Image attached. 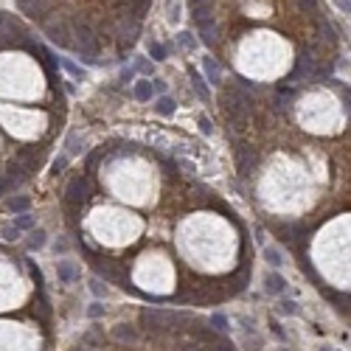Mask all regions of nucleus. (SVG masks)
<instances>
[{
    "mask_svg": "<svg viewBox=\"0 0 351 351\" xmlns=\"http://www.w3.org/2000/svg\"><path fill=\"white\" fill-rule=\"evenodd\" d=\"M31 225H34V216H31V214H20V216L15 219V228H17V230H29Z\"/></svg>",
    "mask_w": 351,
    "mask_h": 351,
    "instance_id": "nucleus-18",
    "label": "nucleus"
},
{
    "mask_svg": "<svg viewBox=\"0 0 351 351\" xmlns=\"http://www.w3.org/2000/svg\"><path fill=\"white\" fill-rule=\"evenodd\" d=\"M191 82H194V87H197V93H200V99H208V87H205V82L200 79V73L191 68Z\"/></svg>",
    "mask_w": 351,
    "mask_h": 351,
    "instance_id": "nucleus-16",
    "label": "nucleus"
},
{
    "mask_svg": "<svg viewBox=\"0 0 351 351\" xmlns=\"http://www.w3.org/2000/svg\"><path fill=\"white\" fill-rule=\"evenodd\" d=\"M202 43L233 79L301 87L331 79L343 43L326 0H188Z\"/></svg>",
    "mask_w": 351,
    "mask_h": 351,
    "instance_id": "nucleus-3",
    "label": "nucleus"
},
{
    "mask_svg": "<svg viewBox=\"0 0 351 351\" xmlns=\"http://www.w3.org/2000/svg\"><path fill=\"white\" fill-rule=\"evenodd\" d=\"M174 107H177V104H174V99H169V96H160L158 104H155V113H158V115H166V118H169V115L174 113Z\"/></svg>",
    "mask_w": 351,
    "mask_h": 351,
    "instance_id": "nucleus-9",
    "label": "nucleus"
},
{
    "mask_svg": "<svg viewBox=\"0 0 351 351\" xmlns=\"http://www.w3.org/2000/svg\"><path fill=\"white\" fill-rule=\"evenodd\" d=\"M239 186L317 295L351 326V87L323 79L216 96Z\"/></svg>",
    "mask_w": 351,
    "mask_h": 351,
    "instance_id": "nucleus-2",
    "label": "nucleus"
},
{
    "mask_svg": "<svg viewBox=\"0 0 351 351\" xmlns=\"http://www.w3.org/2000/svg\"><path fill=\"white\" fill-rule=\"evenodd\" d=\"M59 62H62V68H65L68 73H71L73 79H85V71H82V68H79L76 62H71V59H59Z\"/></svg>",
    "mask_w": 351,
    "mask_h": 351,
    "instance_id": "nucleus-13",
    "label": "nucleus"
},
{
    "mask_svg": "<svg viewBox=\"0 0 351 351\" xmlns=\"http://www.w3.org/2000/svg\"><path fill=\"white\" fill-rule=\"evenodd\" d=\"M264 289L270 295H278V292L287 289V281H284V275H278V272H270V275L264 278Z\"/></svg>",
    "mask_w": 351,
    "mask_h": 351,
    "instance_id": "nucleus-6",
    "label": "nucleus"
},
{
    "mask_svg": "<svg viewBox=\"0 0 351 351\" xmlns=\"http://www.w3.org/2000/svg\"><path fill=\"white\" fill-rule=\"evenodd\" d=\"M65 222L99 278L152 306H214L247 289L250 233L194 166L113 138L62 191Z\"/></svg>",
    "mask_w": 351,
    "mask_h": 351,
    "instance_id": "nucleus-1",
    "label": "nucleus"
},
{
    "mask_svg": "<svg viewBox=\"0 0 351 351\" xmlns=\"http://www.w3.org/2000/svg\"><path fill=\"white\" fill-rule=\"evenodd\" d=\"M202 68H205L208 82H211V85H222V65L216 62L214 57H205V59H202Z\"/></svg>",
    "mask_w": 351,
    "mask_h": 351,
    "instance_id": "nucleus-5",
    "label": "nucleus"
},
{
    "mask_svg": "<svg viewBox=\"0 0 351 351\" xmlns=\"http://www.w3.org/2000/svg\"><path fill=\"white\" fill-rule=\"evenodd\" d=\"M3 236H6V239H17V228H3Z\"/></svg>",
    "mask_w": 351,
    "mask_h": 351,
    "instance_id": "nucleus-23",
    "label": "nucleus"
},
{
    "mask_svg": "<svg viewBox=\"0 0 351 351\" xmlns=\"http://www.w3.org/2000/svg\"><path fill=\"white\" fill-rule=\"evenodd\" d=\"M180 45L183 48H191V34L188 31H180Z\"/></svg>",
    "mask_w": 351,
    "mask_h": 351,
    "instance_id": "nucleus-21",
    "label": "nucleus"
},
{
    "mask_svg": "<svg viewBox=\"0 0 351 351\" xmlns=\"http://www.w3.org/2000/svg\"><path fill=\"white\" fill-rule=\"evenodd\" d=\"M29 205H31L29 197H15V200H9V211H12V214H26Z\"/></svg>",
    "mask_w": 351,
    "mask_h": 351,
    "instance_id": "nucleus-10",
    "label": "nucleus"
},
{
    "mask_svg": "<svg viewBox=\"0 0 351 351\" xmlns=\"http://www.w3.org/2000/svg\"><path fill=\"white\" fill-rule=\"evenodd\" d=\"M326 351H337V348H326Z\"/></svg>",
    "mask_w": 351,
    "mask_h": 351,
    "instance_id": "nucleus-24",
    "label": "nucleus"
},
{
    "mask_svg": "<svg viewBox=\"0 0 351 351\" xmlns=\"http://www.w3.org/2000/svg\"><path fill=\"white\" fill-rule=\"evenodd\" d=\"M90 289H93L96 295H107V289L101 287V281H99V278H93V281H90Z\"/></svg>",
    "mask_w": 351,
    "mask_h": 351,
    "instance_id": "nucleus-20",
    "label": "nucleus"
},
{
    "mask_svg": "<svg viewBox=\"0 0 351 351\" xmlns=\"http://www.w3.org/2000/svg\"><path fill=\"white\" fill-rule=\"evenodd\" d=\"M166 54H169L166 45H160L158 40H149V57L152 59H166Z\"/></svg>",
    "mask_w": 351,
    "mask_h": 351,
    "instance_id": "nucleus-14",
    "label": "nucleus"
},
{
    "mask_svg": "<svg viewBox=\"0 0 351 351\" xmlns=\"http://www.w3.org/2000/svg\"><path fill=\"white\" fill-rule=\"evenodd\" d=\"M87 317H90V320H99V317H104V303L93 301L90 306H87Z\"/></svg>",
    "mask_w": 351,
    "mask_h": 351,
    "instance_id": "nucleus-17",
    "label": "nucleus"
},
{
    "mask_svg": "<svg viewBox=\"0 0 351 351\" xmlns=\"http://www.w3.org/2000/svg\"><path fill=\"white\" fill-rule=\"evenodd\" d=\"M152 93H155V85H152L149 79H138V82H135V90H132V96H135L138 101H149Z\"/></svg>",
    "mask_w": 351,
    "mask_h": 351,
    "instance_id": "nucleus-7",
    "label": "nucleus"
},
{
    "mask_svg": "<svg viewBox=\"0 0 351 351\" xmlns=\"http://www.w3.org/2000/svg\"><path fill=\"white\" fill-rule=\"evenodd\" d=\"M275 309H278V315H298V303H295V301H278V306H275Z\"/></svg>",
    "mask_w": 351,
    "mask_h": 351,
    "instance_id": "nucleus-15",
    "label": "nucleus"
},
{
    "mask_svg": "<svg viewBox=\"0 0 351 351\" xmlns=\"http://www.w3.org/2000/svg\"><path fill=\"white\" fill-rule=\"evenodd\" d=\"M261 256H264L267 264H272V267H281V264H284V256H281L275 247H264V250H261Z\"/></svg>",
    "mask_w": 351,
    "mask_h": 351,
    "instance_id": "nucleus-11",
    "label": "nucleus"
},
{
    "mask_svg": "<svg viewBox=\"0 0 351 351\" xmlns=\"http://www.w3.org/2000/svg\"><path fill=\"white\" fill-rule=\"evenodd\" d=\"M57 275H59V284H73L79 278V267L68 261V258H62V261H57Z\"/></svg>",
    "mask_w": 351,
    "mask_h": 351,
    "instance_id": "nucleus-4",
    "label": "nucleus"
},
{
    "mask_svg": "<svg viewBox=\"0 0 351 351\" xmlns=\"http://www.w3.org/2000/svg\"><path fill=\"white\" fill-rule=\"evenodd\" d=\"M200 132L202 135H211V132H214V127H211V121H208L205 115H200Z\"/></svg>",
    "mask_w": 351,
    "mask_h": 351,
    "instance_id": "nucleus-19",
    "label": "nucleus"
},
{
    "mask_svg": "<svg viewBox=\"0 0 351 351\" xmlns=\"http://www.w3.org/2000/svg\"><path fill=\"white\" fill-rule=\"evenodd\" d=\"M211 326H214L216 331H222V334H228V317L222 315V312H216V315H211Z\"/></svg>",
    "mask_w": 351,
    "mask_h": 351,
    "instance_id": "nucleus-12",
    "label": "nucleus"
},
{
    "mask_svg": "<svg viewBox=\"0 0 351 351\" xmlns=\"http://www.w3.org/2000/svg\"><path fill=\"white\" fill-rule=\"evenodd\" d=\"M45 239H48V236H45V230L37 228V230H31V233H29V242H26V244H29V250H43Z\"/></svg>",
    "mask_w": 351,
    "mask_h": 351,
    "instance_id": "nucleus-8",
    "label": "nucleus"
},
{
    "mask_svg": "<svg viewBox=\"0 0 351 351\" xmlns=\"http://www.w3.org/2000/svg\"><path fill=\"white\" fill-rule=\"evenodd\" d=\"M65 166H68V158H57V160H54V172H62V169H65Z\"/></svg>",
    "mask_w": 351,
    "mask_h": 351,
    "instance_id": "nucleus-22",
    "label": "nucleus"
}]
</instances>
